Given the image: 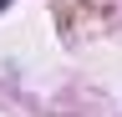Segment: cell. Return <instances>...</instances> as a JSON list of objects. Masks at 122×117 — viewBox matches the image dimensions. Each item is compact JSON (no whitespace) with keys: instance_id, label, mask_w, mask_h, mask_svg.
Returning a JSON list of instances; mask_svg holds the SVG:
<instances>
[{"instance_id":"6da1fadb","label":"cell","mask_w":122,"mask_h":117,"mask_svg":"<svg viewBox=\"0 0 122 117\" xmlns=\"http://www.w3.org/2000/svg\"><path fill=\"white\" fill-rule=\"evenodd\" d=\"M5 5H10V0H0V10H5Z\"/></svg>"}]
</instances>
